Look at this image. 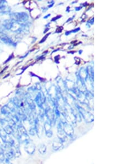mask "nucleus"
<instances>
[{
    "instance_id": "nucleus-10",
    "label": "nucleus",
    "mask_w": 124,
    "mask_h": 164,
    "mask_svg": "<svg viewBox=\"0 0 124 164\" xmlns=\"http://www.w3.org/2000/svg\"><path fill=\"white\" fill-rule=\"evenodd\" d=\"M6 157L5 154L3 151H0V162H4L5 160Z\"/></svg>"
},
{
    "instance_id": "nucleus-3",
    "label": "nucleus",
    "mask_w": 124,
    "mask_h": 164,
    "mask_svg": "<svg viewBox=\"0 0 124 164\" xmlns=\"http://www.w3.org/2000/svg\"><path fill=\"white\" fill-rule=\"evenodd\" d=\"M52 147L53 150L58 151L63 147V143L58 138H55L52 142Z\"/></svg>"
},
{
    "instance_id": "nucleus-7",
    "label": "nucleus",
    "mask_w": 124,
    "mask_h": 164,
    "mask_svg": "<svg viewBox=\"0 0 124 164\" xmlns=\"http://www.w3.org/2000/svg\"><path fill=\"white\" fill-rule=\"evenodd\" d=\"M0 40H1L2 42L5 43H7V44H10L12 43L11 39H9L8 36L1 32H0Z\"/></svg>"
},
{
    "instance_id": "nucleus-12",
    "label": "nucleus",
    "mask_w": 124,
    "mask_h": 164,
    "mask_svg": "<svg viewBox=\"0 0 124 164\" xmlns=\"http://www.w3.org/2000/svg\"><path fill=\"white\" fill-rule=\"evenodd\" d=\"M36 134V128H31L29 131V134L31 135H35Z\"/></svg>"
},
{
    "instance_id": "nucleus-2",
    "label": "nucleus",
    "mask_w": 124,
    "mask_h": 164,
    "mask_svg": "<svg viewBox=\"0 0 124 164\" xmlns=\"http://www.w3.org/2000/svg\"><path fill=\"white\" fill-rule=\"evenodd\" d=\"M1 124H2L3 130L8 135H11L13 133V129L8 124L7 120H1Z\"/></svg>"
},
{
    "instance_id": "nucleus-9",
    "label": "nucleus",
    "mask_w": 124,
    "mask_h": 164,
    "mask_svg": "<svg viewBox=\"0 0 124 164\" xmlns=\"http://www.w3.org/2000/svg\"><path fill=\"white\" fill-rule=\"evenodd\" d=\"M1 112L3 114H9L10 113L9 111V109H8V107L5 106L4 107H3L2 110H1Z\"/></svg>"
},
{
    "instance_id": "nucleus-4",
    "label": "nucleus",
    "mask_w": 124,
    "mask_h": 164,
    "mask_svg": "<svg viewBox=\"0 0 124 164\" xmlns=\"http://www.w3.org/2000/svg\"><path fill=\"white\" fill-rule=\"evenodd\" d=\"M58 138L60 139L62 143H65L67 141V136L63 132V129L60 125H58Z\"/></svg>"
},
{
    "instance_id": "nucleus-14",
    "label": "nucleus",
    "mask_w": 124,
    "mask_h": 164,
    "mask_svg": "<svg viewBox=\"0 0 124 164\" xmlns=\"http://www.w3.org/2000/svg\"><path fill=\"white\" fill-rule=\"evenodd\" d=\"M3 2V1H0V9H2L3 7V6L2 5V3Z\"/></svg>"
},
{
    "instance_id": "nucleus-13",
    "label": "nucleus",
    "mask_w": 124,
    "mask_h": 164,
    "mask_svg": "<svg viewBox=\"0 0 124 164\" xmlns=\"http://www.w3.org/2000/svg\"><path fill=\"white\" fill-rule=\"evenodd\" d=\"M45 135L47 137V138H51L52 135H53V133L51 131H49V132H46L45 133Z\"/></svg>"
},
{
    "instance_id": "nucleus-11",
    "label": "nucleus",
    "mask_w": 124,
    "mask_h": 164,
    "mask_svg": "<svg viewBox=\"0 0 124 164\" xmlns=\"http://www.w3.org/2000/svg\"><path fill=\"white\" fill-rule=\"evenodd\" d=\"M44 129L45 131V133L49 132L51 131V126L48 123H45V124L44 125Z\"/></svg>"
},
{
    "instance_id": "nucleus-5",
    "label": "nucleus",
    "mask_w": 124,
    "mask_h": 164,
    "mask_svg": "<svg viewBox=\"0 0 124 164\" xmlns=\"http://www.w3.org/2000/svg\"><path fill=\"white\" fill-rule=\"evenodd\" d=\"M63 132H65V133L66 134L67 136L72 137L74 134L73 128L71 125L66 124V125H65L63 127Z\"/></svg>"
},
{
    "instance_id": "nucleus-6",
    "label": "nucleus",
    "mask_w": 124,
    "mask_h": 164,
    "mask_svg": "<svg viewBox=\"0 0 124 164\" xmlns=\"http://www.w3.org/2000/svg\"><path fill=\"white\" fill-rule=\"evenodd\" d=\"M17 139L19 143H26L27 142L30 140L29 136L28 134V133L21 134H18V138Z\"/></svg>"
},
{
    "instance_id": "nucleus-1",
    "label": "nucleus",
    "mask_w": 124,
    "mask_h": 164,
    "mask_svg": "<svg viewBox=\"0 0 124 164\" xmlns=\"http://www.w3.org/2000/svg\"><path fill=\"white\" fill-rule=\"evenodd\" d=\"M24 150L29 155H33L36 151V145L32 140H29L25 144Z\"/></svg>"
},
{
    "instance_id": "nucleus-8",
    "label": "nucleus",
    "mask_w": 124,
    "mask_h": 164,
    "mask_svg": "<svg viewBox=\"0 0 124 164\" xmlns=\"http://www.w3.org/2000/svg\"><path fill=\"white\" fill-rule=\"evenodd\" d=\"M47 145L44 144H41L39 145L38 147L39 153L40 154L43 155L47 152Z\"/></svg>"
}]
</instances>
